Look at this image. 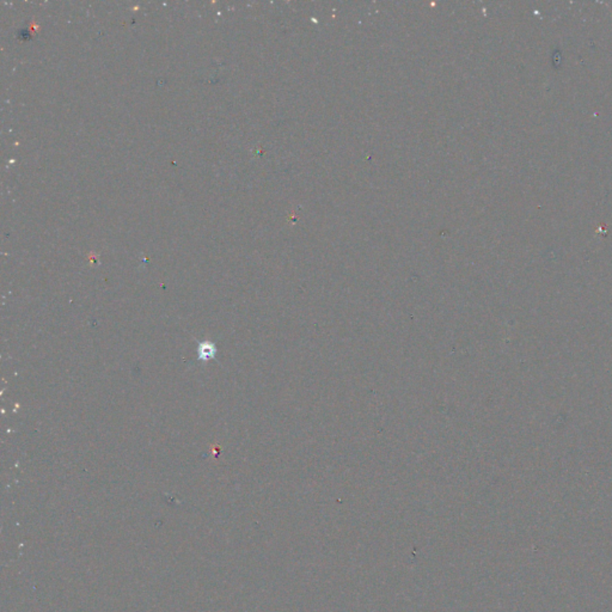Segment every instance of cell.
I'll use <instances>...</instances> for the list:
<instances>
[{
    "mask_svg": "<svg viewBox=\"0 0 612 612\" xmlns=\"http://www.w3.org/2000/svg\"><path fill=\"white\" fill-rule=\"evenodd\" d=\"M215 353H217V348L211 342H202L199 346V357H200V360H202V362H207V360L213 359L215 357Z\"/></svg>",
    "mask_w": 612,
    "mask_h": 612,
    "instance_id": "6da1fadb",
    "label": "cell"
}]
</instances>
